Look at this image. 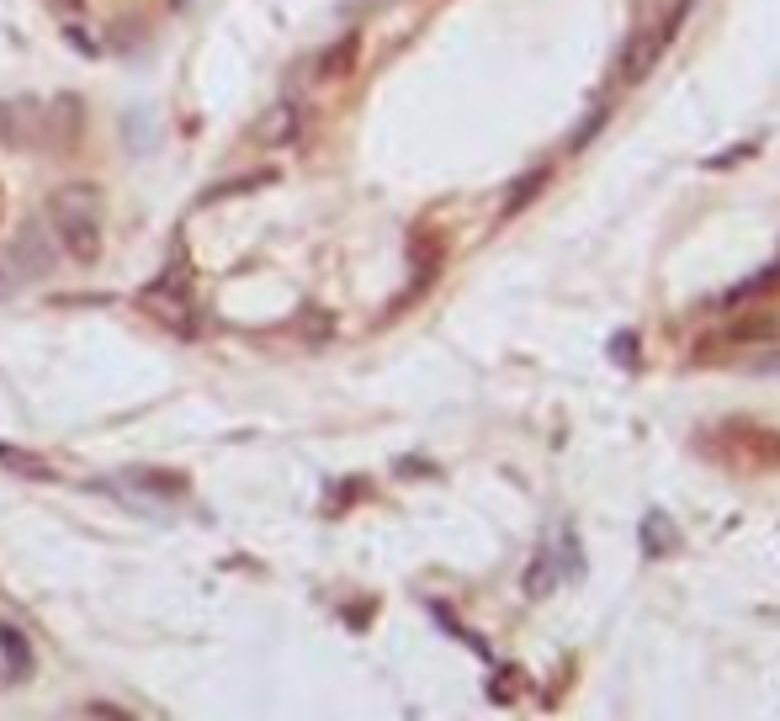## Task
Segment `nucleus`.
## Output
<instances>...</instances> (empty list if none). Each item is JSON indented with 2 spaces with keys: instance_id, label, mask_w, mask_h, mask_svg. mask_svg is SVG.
I'll use <instances>...</instances> for the list:
<instances>
[{
  "instance_id": "1",
  "label": "nucleus",
  "mask_w": 780,
  "mask_h": 721,
  "mask_svg": "<svg viewBox=\"0 0 780 721\" xmlns=\"http://www.w3.org/2000/svg\"><path fill=\"white\" fill-rule=\"evenodd\" d=\"M48 223H53V234L64 240V249L90 266L96 255H101V192L96 186H59L53 197H48Z\"/></svg>"
},
{
  "instance_id": "2",
  "label": "nucleus",
  "mask_w": 780,
  "mask_h": 721,
  "mask_svg": "<svg viewBox=\"0 0 780 721\" xmlns=\"http://www.w3.org/2000/svg\"><path fill=\"white\" fill-rule=\"evenodd\" d=\"M685 11H691V0H680V5H674V11L658 22V27H643V33H632V38H626V48H621V59H617V81L621 85H643L658 64H663L669 42H674L680 22H685Z\"/></svg>"
},
{
  "instance_id": "3",
  "label": "nucleus",
  "mask_w": 780,
  "mask_h": 721,
  "mask_svg": "<svg viewBox=\"0 0 780 721\" xmlns=\"http://www.w3.org/2000/svg\"><path fill=\"white\" fill-rule=\"evenodd\" d=\"M5 255L16 260V271H22L27 281H38V277H48V271H53V244H48V234H42L38 223H27Z\"/></svg>"
},
{
  "instance_id": "4",
  "label": "nucleus",
  "mask_w": 780,
  "mask_h": 721,
  "mask_svg": "<svg viewBox=\"0 0 780 721\" xmlns=\"http://www.w3.org/2000/svg\"><path fill=\"white\" fill-rule=\"evenodd\" d=\"M138 308L155 314L160 323H170V329H192V303L175 292V281H160V286L138 292Z\"/></svg>"
},
{
  "instance_id": "5",
  "label": "nucleus",
  "mask_w": 780,
  "mask_h": 721,
  "mask_svg": "<svg viewBox=\"0 0 780 721\" xmlns=\"http://www.w3.org/2000/svg\"><path fill=\"white\" fill-rule=\"evenodd\" d=\"M297 101H277V107H266V118L249 127V138L260 144V149H277V144H288V138H297Z\"/></svg>"
},
{
  "instance_id": "6",
  "label": "nucleus",
  "mask_w": 780,
  "mask_h": 721,
  "mask_svg": "<svg viewBox=\"0 0 780 721\" xmlns=\"http://www.w3.org/2000/svg\"><path fill=\"white\" fill-rule=\"evenodd\" d=\"M33 680V647L16 626H0V684Z\"/></svg>"
},
{
  "instance_id": "7",
  "label": "nucleus",
  "mask_w": 780,
  "mask_h": 721,
  "mask_svg": "<svg viewBox=\"0 0 780 721\" xmlns=\"http://www.w3.org/2000/svg\"><path fill=\"white\" fill-rule=\"evenodd\" d=\"M547 181H552V164H536V170H526V175H515V181H510V197L499 201V218H521V212L541 197Z\"/></svg>"
},
{
  "instance_id": "8",
  "label": "nucleus",
  "mask_w": 780,
  "mask_h": 721,
  "mask_svg": "<svg viewBox=\"0 0 780 721\" xmlns=\"http://www.w3.org/2000/svg\"><path fill=\"white\" fill-rule=\"evenodd\" d=\"M0 467H5V473H16V478H27V482H53L59 478L48 456L27 451V445H11V441H0Z\"/></svg>"
},
{
  "instance_id": "9",
  "label": "nucleus",
  "mask_w": 780,
  "mask_h": 721,
  "mask_svg": "<svg viewBox=\"0 0 780 721\" xmlns=\"http://www.w3.org/2000/svg\"><path fill=\"white\" fill-rule=\"evenodd\" d=\"M127 482L155 493V499H181L186 493V473H170V467H127Z\"/></svg>"
},
{
  "instance_id": "10",
  "label": "nucleus",
  "mask_w": 780,
  "mask_h": 721,
  "mask_svg": "<svg viewBox=\"0 0 780 721\" xmlns=\"http://www.w3.org/2000/svg\"><path fill=\"white\" fill-rule=\"evenodd\" d=\"M776 334H780L776 314H743V319L728 323V340H733V345H765V340H776Z\"/></svg>"
},
{
  "instance_id": "11",
  "label": "nucleus",
  "mask_w": 780,
  "mask_h": 721,
  "mask_svg": "<svg viewBox=\"0 0 780 721\" xmlns=\"http://www.w3.org/2000/svg\"><path fill=\"white\" fill-rule=\"evenodd\" d=\"M356 48H362V38L356 33H345V38L329 48L325 59H319V81H340V75H351V64H356Z\"/></svg>"
},
{
  "instance_id": "12",
  "label": "nucleus",
  "mask_w": 780,
  "mask_h": 721,
  "mask_svg": "<svg viewBox=\"0 0 780 721\" xmlns=\"http://www.w3.org/2000/svg\"><path fill=\"white\" fill-rule=\"evenodd\" d=\"M674 547H680L674 521H669V515H648V521H643V552L658 558V552H674Z\"/></svg>"
},
{
  "instance_id": "13",
  "label": "nucleus",
  "mask_w": 780,
  "mask_h": 721,
  "mask_svg": "<svg viewBox=\"0 0 780 721\" xmlns=\"http://www.w3.org/2000/svg\"><path fill=\"white\" fill-rule=\"evenodd\" d=\"M552 584H558V562H552V552H536L526 567V595L541 600V595H552Z\"/></svg>"
},
{
  "instance_id": "14",
  "label": "nucleus",
  "mask_w": 780,
  "mask_h": 721,
  "mask_svg": "<svg viewBox=\"0 0 780 721\" xmlns=\"http://www.w3.org/2000/svg\"><path fill=\"white\" fill-rule=\"evenodd\" d=\"M611 122V107H589V118H584V127H574L569 133V155H578V149H589L595 144V133Z\"/></svg>"
},
{
  "instance_id": "15",
  "label": "nucleus",
  "mask_w": 780,
  "mask_h": 721,
  "mask_svg": "<svg viewBox=\"0 0 780 721\" xmlns=\"http://www.w3.org/2000/svg\"><path fill=\"white\" fill-rule=\"evenodd\" d=\"M515 695H521V669H499L489 680V700L493 706H515Z\"/></svg>"
},
{
  "instance_id": "16",
  "label": "nucleus",
  "mask_w": 780,
  "mask_h": 721,
  "mask_svg": "<svg viewBox=\"0 0 780 721\" xmlns=\"http://www.w3.org/2000/svg\"><path fill=\"white\" fill-rule=\"evenodd\" d=\"M776 286H780V266H770V271L748 277L743 286H733V292H728V303H743V297H759V292H776Z\"/></svg>"
},
{
  "instance_id": "17",
  "label": "nucleus",
  "mask_w": 780,
  "mask_h": 721,
  "mask_svg": "<svg viewBox=\"0 0 780 721\" xmlns=\"http://www.w3.org/2000/svg\"><path fill=\"white\" fill-rule=\"evenodd\" d=\"M22 271H16V260H11V255H0V297H16V292H22Z\"/></svg>"
},
{
  "instance_id": "18",
  "label": "nucleus",
  "mask_w": 780,
  "mask_h": 721,
  "mask_svg": "<svg viewBox=\"0 0 780 721\" xmlns=\"http://www.w3.org/2000/svg\"><path fill=\"white\" fill-rule=\"evenodd\" d=\"M754 149H759V144H733L728 155H717V160H706V170H733V164H739V160H754Z\"/></svg>"
},
{
  "instance_id": "19",
  "label": "nucleus",
  "mask_w": 780,
  "mask_h": 721,
  "mask_svg": "<svg viewBox=\"0 0 780 721\" xmlns=\"http://www.w3.org/2000/svg\"><path fill=\"white\" fill-rule=\"evenodd\" d=\"M611 356H617L621 366H637V334H617V340H611Z\"/></svg>"
},
{
  "instance_id": "20",
  "label": "nucleus",
  "mask_w": 780,
  "mask_h": 721,
  "mask_svg": "<svg viewBox=\"0 0 780 721\" xmlns=\"http://www.w3.org/2000/svg\"><path fill=\"white\" fill-rule=\"evenodd\" d=\"M81 717H107V721H127V711H118V706H101V700H90V706H81Z\"/></svg>"
},
{
  "instance_id": "21",
  "label": "nucleus",
  "mask_w": 780,
  "mask_h": 721,
  "mask_svg": "<svg viewBox=\"0 0 780 721\" xmlns=\"http://www.w3.org/2000/svg\"><path fill=\"white\" fill-rule=\"evenodd\" d=\"M0 144H11V107L0 101Z\"/></svg>"
},
{
  "instance_id": "22",
  "label": "nucleus",
  "mask_w": 780,
  "mask_h": 721,
  "mask_svg": "<svg viewBox=\"0 0 780 721\" xmlns=\"http://www.w3.org/2000/svg\"><path fill=\"white\" fill-rule=\"evenodd\" d=\"M0 218H5V192H0Z\"/></svg>"
}]
</instances>
